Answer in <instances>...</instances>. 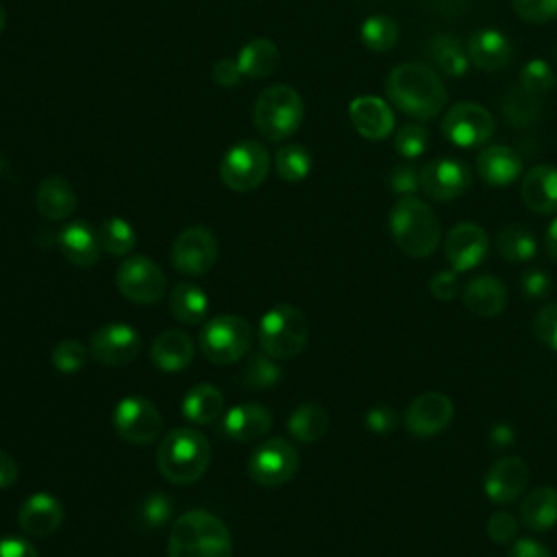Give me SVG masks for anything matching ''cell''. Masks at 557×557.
<instances>
[{
    "label": "cell",
    "mask_w": 557,
    "mask_h": 557,
    "mask_svg": "<svg viewBox=\"0 0 557 557\" xmlns=\"http://www.w3.org/2000/svg\"><path fill=\"white\" fill-rule=\"evenodd\" d=\"M385 91L392 104L413 120L437 117L448 100L446 87L435 70L424 63L407 61L396 65L385 81Z\"/></svg>",
    "instance_id": "1"
},
{
    "label": "cell",
    "mask_w": 557,
    "mask_h": 557,
    "mask_svg": "<svg viewBox=\"0 0 557 557\" xmlns=\"http://www.w3.org/2000/svg\"><path fill=\"white\" fill-rule=\"evenodd\" d=\"M168 557H233L231 531L207 509L185 511L170 529Z\"/></svg>",
    "instance_id": "2"
},
{
    "label": "cell",
    "mask_w": 557,
    "mask_h": 557,
    "mask_svg": "<svg viewBox=\"0 0 557 557\" xmlns=\"http://www.w3.org/2000/svg\"><path fill=\"white\" fill-rule=\"evenodd\" d=\"M211 463V444L196 426H174L157 448L159 472L174 485L196 483Z\"/></svg>",
    "instance_id": "3"
},
{
    "label": "cell",
    "mask_w": 557,
    "mask_h": 557,
    "mask_svg": "<svg viewBox=\"0 0 557 557\" xmlns=\"http://www.w3.org/2000/svg\"><path fill=\"white\" fill-rule=\"evenodd\" d=\"M389 233L409 257H429L440 244L435 211L416 196H403L389 211Z\"/></svg>",
    "instance_id": "4"
},
{
    "label": "cell",
    "mask_w": 557,
    "mask_h": 557,
    "mask_svg": "<svg viewBox=\"0 0 557 557\" xmlns=\"http://www.w3.org/2000/svg\"><path fill=\"white\" fill-rule=\"evenodd\" d=\"M305 117V102L300 94L283 83L265 87L252 109L257 131L270 141H283L292 137Z\"/></svg>",
    "instance_id": "5"
},
{
    "label": "cell",
    "mask_w": 557,
    "mask_h": 557,
    "mask_svg": "<svg viewBox=\"0 0 557 557\" xmlns=\"http://www.w3.org/2000/svg\"><path fill=\"white\" fill-rule=\"evenodd\" d=\"M307 320L294 305H274L259 320L257 339L261 352L272 359H292L300 355L307 346Z\"/></svg>",
    "instance_id": "6"
},
{
    "label": "cell",
    "mask_w": 557,
    "mask_h": 557,
    "mask_svg": "<svg viewBox=\"0 0 557 557\" xmlns=\"http://www.w3.org/2000/svg\"><path fill=\"white\" fill-rule=\"evenodd\" d=\"M198 344L211 363L228 366L250 350L252 329L242 315L222 313L202 322Z\"/></svg>",
    "instance_id": "7"
},
{
    "label": "cell",
    "mask_w": 557,
    "mask_h": 557,
    "mask_svg": "<svg viewBox=\"0 0 557 557\" xmlns=\"http://www.w3.org/2000/svg\"><path fill=\"white\" fill-rule=\"evenodd\" d=\"M270 170L268 150L255 139H242L231 146L220 161V178L233 191L257 189Z\"/></svg>",
    "instance_id": "8"
},
{
    "label": "cell",
    "mask_w": 557,
    "mask_h": 557,
    "mask_svg": "<svg viewBox=\"0 0 557 557\" xmlns=\"http://www.w3.org/2000/svg\"><path fill=\"white\" fill-rule=\"evenodd\" d=\"M115 285L124 298L137 305H154L165 296L168 278L159 263L144 255H131L115 272Z\"/></svg>",
    "instance_id": "9"
},
{
    "label": "cell",
    "mask_w": 557,
    "mask_h": 557,
    "mask_svg": "<svg viewBox=\"0 0 557 557\" xmlns=\"http://www.w3.org/2000/svg\"><path fill=\"white\" fill-rule=\"evenodd\" d=\"M298 450L283 437H270L257 444L248 459V474L263 487H278L298 472Z\"/></svg>",
    "instance_id": "10"
},
{
    "label": "cell",
    "mask_w": 557,
    "mask_h": 557,
    "mask_svg": "<svg viewBox=\"0 0 557 557\" xmlns=\"http://www.w3.org/2000/svg\"><path fill=\"white\" fill-rule=\"evenodd\" d=\"M111 422L124 442L137 446L154 442L163 426V418L157 405L144 396H124L117 400L111 413Z\"/></svg>",
    "instance_id": "11"
},
{
    "label": "cell",
    "mask_w": 557,
    "mask_h": 557,
    "mask_svg": "<svg viewBox=\"0 0 557 557\" xmlns=\"http://www.w3.org/2000/svg\"><path fill=\"white\" fill-rule=\"evenodd\" d=\"M494 128V115L476 102H457L442 120L444 137L459 148H479L487 144Z\"/></svg>",
    "instance_id": "12"
},
{
    "label": "cell",
    "mask_w": 557,
    "mask_h": 557,
    "mask_svg": "<svg viewBox=\"0 0 557 557\" xmlns=\"http://www.w3.org/2000/svg\"><path fill=\"white\" fill-rule=\"evenodd\" d=\"M170 259L181 274L202 276L218 259V242L207 226H189L176 235Z\"/></svg>",
    "instance_id": "13"
},
{
    "label": "cell",
    "mask_w": 557,
    "mask_h": 557,
    "mask_svg": "<svg viewBox=\"0 0 557 557\" xmlns=\"http://www.w3.org/2000/svg\"><path fill=\"white\" fill-rule=\"evenodd\" d=\"M89 355L102 366H126L141 350V335L124 322L98 326L89 337Z\"/></svg>",
    "instance_id": "14"
},
{
    "label": "cell",
    "mask_w": 557,
    "mask_h": 557,
    "mask_svg": "<svg viewBox=\"0 0 557 557\" xmlns=\"http://www.w3.org/2000/svg\"><path fill=\"white\" fill-rule=\"evenodd\" d=\"M472 185V174L470 168L450 157H440L422 165L420 170V189L440 202L455 200L468 191Z\"/></svg>",
    "instance_id": "15"
},
{
    "label": "cell",
    "mask_w": 557,
    "mask_h": 557,
    "mask_svg": "<svg viewBox=\"0 0 557 557\" xmlns=\"http://www.w3.org/2000/svg\"><path fill=\"white\" fill-rule=\"evenodd\" d=\"M453 416H455V405L446 394L424 392L407 405L403 413V424L411 435L431 437L442 433L450 424Z\"/></svg>",
    "instance_id": "16"
},
{
    "label": "cell",
    "mask_w": 557,
    "mask_h": 557,
    "mask_svg": "<svg viewBox=\"0 0 557 557\" xmlns=\"http://www.w3.org/2000/svg\"><path fill=\"white\" fill-rule=\"evenodd\" d=\"M490 248L487 233L483 226L474 222H459L455 224L444 242V252L450 263V270L455 272H468L476 268Z\"/></svg>",
    "instance_id": "17"
},
{
    "label": "cell",
    "mask_w": 557,
    "mask_h": 557,
    "mask_svg": "<svg viewBox=\"0 0 557 557\" xmlns=\"http://www.w3.org/2000/svg\"><path fill=\"white\" fill-rule=\"evenodd\" d=\"M527 483V463L520 457H500L487 468L483 479V492L496 505H511L524 494Z\"/></svg>",
    "instance_id": "18"
},
{
    "label": "cell",
    "mask_w": 557,
    "mask_h": 557,
    "mask_svg": "<svg viewBox=\"0 0 557 557\" xmlns=\"http://www.w3.org/2000/svg\"><path fill=\"white\" fill-rule=\"evenodd\" d=\"M61 522H63V505L50 492L30 494L17 511V524L22 533L30 537L52 535Z\"/></svg>",
    "instance_id": "19"
},
{
    "label": "cell",
    "mask_w": 557,
    "mask_h": 557,
    "mask_svg": "<svg viewBox=\"0 0 557 557\" xmlns=\"http://www.w3.org/2000/svg\"><path fill=\"white\" fill-rule=\"evenodd\" d=\"M348 117L355 131L372 141L385 139L394 131V113L379 96H357L348 104Z\"/></svg>",
    "instance_id": "20"
},
{
    "label": "cell",
    "mask_w": 557,
    "mask_h": 557,
    "mask_svg": "<svg viewBox=\"0 0 557 557\" xmlns=\"http://www.w3.org/2000/svg\"><path fill=\"white\" fill-rule=\"evenodd\" d=\"M272 426V413L261 403H242L222 418V433L235 442L261 440Z\"/></svg>",
    "instance_id": "21"
},
{
    "label": "cell",
    "mask_w": 557,
    "mask_h": 557,
    "mask_svg": "<svg viewBox=\"0 0 557 557\" xmlns=\"http://www.w3.org/2000/svg\"><path fill=\"white\" fill-rule=\"evenodd\" d=\"M522 170H524L522 154L511 146H503V144L487 146L476 157L479 176L494 187L511 185L513 181L520 178Z\"/></svg>",
    "instance_id": "22"
},
{
    "label": "cell",
    "mask_w": 557,
    "mask_h": 557,
    "mask_svg": "<svg viewBox=\"0 0 557 557\" xmlns=\"http://www.w3.org/2000/svg\"><path fill=\"white\" fill-rule=\"evenodd\" d=\"M468 57L470 61L485 72L500 70L511 63L513 48L507 35H503L496 28H479L468 39Z\"/></svg>",
    "instance_id": "23"
},
{
    "label": "cell",
    "mask_w": 557,
    "mask_h": 557,
    "mask_svg": "<svg viewBox=\"0 0 557 557\" xmlns=\"http://www.w3.org/2000/svg\"><path fill=\"white\" fill-rule=\"evenodd\" d=\"M63 257L78 268H91L100 257L98 233L85 220L67 222L57 235Z\"/></svg>",
    "instance_id": "24"
},
{
    "label": "cell",
    "mask_w": 557,
    "mask_h": 557,
    "mask_svg": "<svg viewBox=\"0 0 557 557\" xmlns=\"http://www.w3.org/2000/svg\"><path fill=\"white\" fill-rule=\"evenodd\" d=\"M520 196L522 202L535 213H557V168L546 163L531 168L522 176Z\"/></svg>",
    "instance_id": "25"
},
{
    "label": "cell",
    "mask_w": 557,
    "mask_h": 557,
    "mask_svg": "<svg viewBox=\"0 0 557 557\" xmlns=\"http://www.w3.org/2000/svg\"><path fill=\"white\" fill-rule=\"evenodd\" d=\"M194 355H196L194 339L178 329L159 333L150 346V359L154 368L168 374L185 370L194 361Z\"/></svg>",
    "instance_id": "26"
},
{
    "label": "cell",
    "mask_w": 557,
    "mask_h": 557,
    "mask_svg": "<svg viewBox=\"0 0 557 557\" xmlns=\"http://www.w3.org/2000/svg\"><path fill=\"white\" fill-rule=\"evenodd\" d=\"M461 298L470 313L479 318H494L507 305V289L496 276L479 274L463 285Z\"/></svg>",
    "instance_id": "27"
},
{
    "label": "cell",
    "mask_w": 557,
    "mask_h": 557,
    "mask_svg": "<svg viewBox=\"0 0 557 557\" xmlns=\"http://www.w3.org/2000/svg\"><path fill=\"white\" fill-rule=\"evenodd\" d=\"M76 191L74 187L59 174H50L46 176L35 194V205L39 215H44L50 222H59L65 220L74 213L76 209Z\"/></svg>",
    "instance_id": "28"
},
{
    "label": "cell",
    "mask_w": 557,
    "mask_h": 557,
    "mask_svg": "<svg viewBox=\"0 0 557 557\" xmlns=\"http://www.w3.org/2000/svg\"><path fill=\"white\" fill-rule=\"evenodd\" d=\"M181 413L187 422L196 426H205L215 422L224 413V396L211 383H198L187 389L181 400Z\"/></svg>",
    "instance_id": "29"
},
{
    "label": "cell",
    "mask_w": 557,
    "mask_h": 557,
    "mask_svg": "<svg viewBox=\"0 0 557 557\" xmlns=\"http://www.w3.org/2000/svg\"><path fill=\"white\" fill-rule=\"evenodd\" d=\"M520 522L533 533H546L557 524V490L542 485L531 490L520 505Z\"/></svg>",
    "instance_id": "30"
},
{
    "label": "cell",
    "mask_w": 557,
    "mask_h": 557,
    "mask_svg": "<svg viewBox=\"0 0 557 557\" xmlns=\"http://www.w3.org/2000/svg\"><path fill=\"white\" fill-rule=\"evenodd\" d=\"M426 54L433 65L446 76H463L468 72V50L453 35H433L426 44Z\"/></svg>",
    "instance_id": "31"
},
{
    "label": "cell",
    "mask_w": 557,
    "mask_h": 557,
    "mask_svg": "<svg viewBox=\"0 0 557 557\" xmlns=\"http://www.w3.org/2000/svg\"><path fill=\"white\" fill-rule=\"evenodd\" d=\"M278 59H281V54H278L276 44L265 39V37H257L239 50L235 61H237L244 76L265 78L278 67Z\"/></svg>",
    "instance_id": "32"
},
{
    "label": "cell",
    "mask_w": 557,
    "mask_h": 557,
    "mask_svg": "<svg viewBox=\"0 0 557 557\" xmlns=\"http://www.w3.org/2000/svg\"><path fill=\"white\" fill-rule=\"evenodd\" d=\"M170 311L178 322L200 324L209 311V296L194 283H178L170 292Z\"/></svg>",
    "instance_id": "33"
},
{
    "label": "cell",
    "mask_w": 557,
    "mask_h": 557,
    "mask_svg": "<svg viewBox=\"0 0 557 557\" xmlns=\"http://www.w3.org/2000/svg\"><path fill=\"white\" fill-rule=\"evenodd\" d=\"M287 429L292 437L300 444H313L318 442L326 429H329V413L322 405L315 403H302L298 405L289 418H287Z\"/></svg>",
    "instance_id": "34"
},
{
    "label": "cell",
    "mask_w": 557,
    "mask_h": 557,
    "mask_svg": "<svg viewBox=\"0 0 557 557\" xmlns=\"http://www.w3.org/2000/svg\"><path fill=\"white\" fill-rule=\"evenodd\" d=\"M496 246L503 259H507L509 263H524L529 259L535 257L537 252V239L535 235L520 226V224H507L498 231L496 237Z\"/></svg>",
    "instance_id": "35"
},
{
    "label": "cell",
    "mask_w": 557,
    "mask_h": 557,
    "mask_svg": "<svg viewBox=\"0 0 557 557\" xmlns=\"http://www.w3.org/2000/svg\"><path fill=\"white\" fill-rule=\"evenodd\" d=\"M96 233H98L100 248L109 255L124 257V255H131V250L135 248V231L124 218L115 215V218L102 220Z\"/></svg>",
    "instance_id": "36"
},
{
    "label": "cell",
    "mask_w": 557,
    "mask_h": 557,
    "mask_svg": "<svg viewBox=\"0 0 557 557\" xmlns=\"http://www.w3.org/2000/svg\"><path fill=\"white\" fill-rule=\"evenodd\" d=\"M361 41L372 52H389L400 37L398 24L389 15H370L361 24Z\"/></svg>",
    "instance_id": "37"
},
{
    "label": "cell",
    "mask_w": 557,
    "mask_h": 557,
    "mask_svg": "<svg viewBox=\"0 0 557 557\" xmlns=\"http://www.w3.org/2000/svg\"><path fill=\"white\" fill-rule=\"evenodd\" d=\"M274 168L283 181L298 183V181L307 178L311 172V154L307 148H302L298 144H287L276 150Z\"/></svg>",
    "instance_id": "38"
},
{
    "label": "cell",
    "mask_w": 557,
    "mask_h": 557,
    "mask_svg": "<svg viewBox=\"0 0 557 557\" xmlns=\"http://www.w3.org/2000/svg\"><path fill=\"white\" fill-rule=\"evenodd\" d=\"M555 87V72L544 59H531L520 70V89L529 96H544Z\"/></svg>",
    "instance_id": "39"
},
{
    "label": "cell",
    "mask_w": 557,
    "mask_h": 557,
    "mask_svg": "<svg viewBox=\"0 0 557 557\" xmlns=\"http://www.w3.org/2000/svg\"><path fill=\"white\" fill-rule=\"evenodd\" d=\"M394 148L405 159H418L429 148V131L420 122L403 124L394 135Z\"/></svg>",
    "instance_id": "40"
},
{
    "label": "cell",
    "mask_w": 557,
    "mask_h": 557,
    "mask_svg": "<svg viewBox=\"0 0 557 557\" xmlns=\"http://www.w3.org/2000/svg\"><path fill=\"white\" fill-rule=\"evenodd\" d=\"M89 348L76 339H61L52 350V366L61 374H76L89 359Z\"/></svg>",
    "instance_id": "41"
},
{
    "label": "cell",
    "mask_w": 557,
    "mask_h": 557,
    "mask_svg": "<svg viewBox=\"0 0 557 557\" xmlns=\"http://www.w3.org/2000/svg\"><path fill=\"white\" fill-rule=\"evenodd\" d=\"M281 379V368L265 352L252 355L244 368V381L250 387H270Z\"/></svg>",
    "instance_id": "42"
},
{
    "label": "cell",
    "mask_w": 557,
    "mask_h": 557,
    "mask_svg": "<svg viewBox=\"0 0 557 557\" xmlns=\"http://www.w3.org/2000/svg\"><path fill=\"white\" fill-rule=\"evenodd\" d=\"M513 11L531 24H546L557 17V0H513Z\"/></svg>",
    "instance_id": "43"
},
{
    "label": "cell",
    "mask_w": 557,
    "mask_h": 557,
    "mask_svg": "<svg viewBox=\"0 0 557 557\" xmlns=\"http://www.w3.org/2000/svg\"><path fill=\"white\" fill-rule=\"evenodd\" d=\"M533 333L544 346L557 352V305H546L535 313Z\"/></svg>",
    "instance_id": "44"
},
{
    "label": "cell",
    "mask_w": 557,
    "mask_h": 557,
    "mask_svg": "<svg viewBox=\"0 0 557 557\" xmlns=\"http://www.w3.org/2000/svg\"><path fill=\"white\" fill-rule=\"evenodd\" d=\"M485 531L492 542L496 544H509L518 535V520L509 511H494L487 518Z\"/></svg>",
    "instance_id": "45"
},
{
    "label": "cell",
    "mask_w": 557,
    "mask_h": 557,
    "mask_svg": "<svg viewBox=\"0 0 557 557\" xmlns=\"http://www.w3.org/2000/svg\"><path fill=\"white\" fill-rule=\"evenodd\" d=\"M518 287L529 300H542L550 294V276L540 268H529L520 274Z\"/></svg>",
    "instance_id": "46"
},
{
    "label": "cell",
    "mask_w": 557,
    "mask_h": 557,
    "mask_svg": "<svg viewBox=\"0 0 557 557\" xmlns=\"http://www.w3.org/2000/svg\"><path fill=\"white\" fill-rule=\"evenodd\" d=\"M172 511H174V505L168 496L152 494V496L146 498V503L141 507V520H144V524L157 529V527H161L170 520Z\"/></svg>",
    "instance_id": "47"
},
{
    "label": "cell",
    "mask_w": 557,
    "mask_h": 557,
    "mask_svg": "<svg viewBox=\"0 0 557 557\" xmlns=\"http://www.w3.org/2000/svg\"><path fill=\"white\" fill-rule=\"evenodd\" d=\"M389 187L394 194L413 196L420 189V170L413 165H396L389 174Z\"/></svg>",
    "instance_id": "48"
},
{
    "label": "cell",
    "mask_w": 557,
    "mask_h": 557,
    "mask_svg": "<svg viewBox=\"0 0 557 557\" xmlns=\"http://www.w3.org/2000/svg\"><path fill=\"white\" fill-rule=\"evenodd\" d=\"M396 424H398V413L389 405H376L366 413V426L372 433L387 435L396 429Z\"/></svg>",
    "instance_id": "49"
},
{
    "label": "cell",
    "mask_w": 557,
    "mask_h": 557,
    "mask_svg": "<svg viewBox=\"0 0 557 557\" xmlns=\"http://www.w3.org/2000/svg\"><path fill=\"white\" fill-rule=\"evenodd\" d=\"M429 292L431 296H435L437 300H453L459 292V281H457V272L455 270H442L437 274L431 276L429 281Z\"/></svg>",
    "instance_id": "50"
},
{
    "label": "cell",
    "mask_w": 557,
    "mask_h": 557,
    "mask_svg": "<svg viewBox=\"0 0 557 557\" xmlns=\"http://www.w3.org/2000/svg\"><path fill=\"white\" fill-rule=\"evenodd\" d=\"M213 83L215 85H220V87H235V85H239V81L244 78V74H242V70H239V65H237V61L235 59H222V61H218L215 65H213Z\"/></svg>",
    "instance_id": "51"
},
{
    "label": "cell",
    "mask_w": 557,
    "mask_h": 557,
    "mask_svg": "<svg viewBox=\"0 0 557 557\" xmlns=\"http://www.w3.org/2000/svg\"><path fill=\"white\" fill-rule=\"evenodd\" d=\"M0 557H39V553L26 537L9 535L0 540Z\"/></svg>",
    "instance_id": "52"
},
{
    "label": "cell",
    "mask_w": 557,
    "mask_h": 557,
    "mask_svg": "<svg viewBox=\"0 0 557 557\" xmlns=\"http://www.w3.org/2000/svg\"><path fill=\"white\" fill-rule=\"evenodd\" d=\"M505 557H553V555L544 544L524 537V540H516Z\"/></svg>",
    "instance_id": "53"
},
{
    "label": "cell",
    "mask_w": 557,
    "mask_h": 557,
    "mask_svg": "<svg viewBox=\"0 0 557 557\" xmlns=\"http://www.w3.org/2000/svg\"><path fill=\"white\" fill-rule=\"evenodd\" d=\"M513 440H516V433H513V429H511L509 424H505V422H496V424L487 431V442H490L492 448H507V446L513 444Z\"/></svg>",
    "instance_id": "54"
},
{
    "label": "cell",
    "mask_w": 557,
    "mask_h": 557,
    "mask_svg": "<svg viewBox=\"0 0 557 557\" xmlns=\"http://www.w3.org/2000/svg\"><path fill=\"white\" fill-rule=\"evenodd\" d=\"M15 481H17V463L9 453L0 450V490L11 487Z\"/></svg>",
    "instance_id": "55"
},
{
    "label": "cell",
    "mask_w": 557,
    "mask_h": 557,
    "mask_svg": "<svg viewBox=\"0 0 557 557\" xmlns=\"http://www.w3.org/2000/svg\"><path fill=\"white\" fill-rule=\"evenodd\" d=\"M544 244H546V252L553 261H557V218L550 222L548 231H546V237H544Z\"/></svg>",
    "instance_id": "56"
},
{
    "label": "cell",
    "mask_w": 557,
    "mask_h": 557,
    "mask_svg": "<svg viewBox=\"0 0 557 557\" xmlns=\"http://www.w3.org/2000/svg\"><path fill=\"white\" fill-rule=\"evenodd\" d=\"M11 172V168H9V161L4 159V154H0V176H7Z\"/></svg>",
    "instance_id": "57"
},
{
    "label": "cell",
    "mask_w": 557,
    "mask_h": 557,
    "mask_svg": "<svg viewBox=\"0 0 557 557\" xmlns=\"http://www.w3.org/2000/svg\"><path fill=\"white\" fill-rule=\"evenodd\" d=\"M4 26H7V11H4V7L0 4V33L4 30Z\"/></svg>",
    "instance_id": "58"
}]
</instances>
